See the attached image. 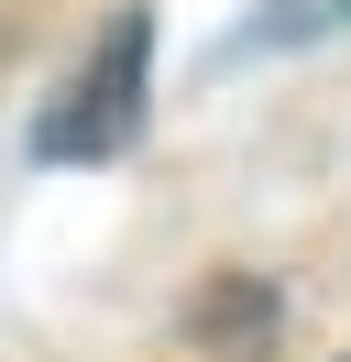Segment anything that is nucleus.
<instances>
[{
    "instance_id": "f257e3e1",
    "label": "nucleus",
    "mask_w": 351,
    "mask_h": 362,
    "mask_svg": "<svg viewBox=\"0 0 351 362\" xmlns=\"http://www.w3.org/2000/svg\"><path fill=\"white\" fill-rule=\"evenodd\" d=\"M143 55H154V23L143 11H121L99 45V66H77V88H66V110L44 121V154H121L132 121H143Z\"/></svg>"
}]
</instances>
